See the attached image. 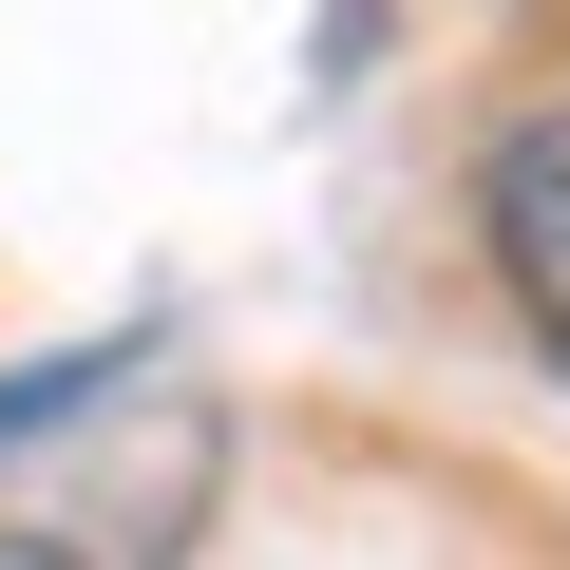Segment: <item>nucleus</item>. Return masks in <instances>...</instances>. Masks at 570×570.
<instances>
[{
	"label": "nucleus",
	"mask_w": 570,
	"mask_h": 570,
	"mask_svg": "<svg viewBox=\"0 0 570 570\" xmlns=\"http://www.w3.org/2000/svg\"><path fill=\"white\" fill-rule=\"evenodd\" d=\"M475 228H494V285H513L532 362L570 381V134H513V153H494V190H475Z\"/></svg>",
	"instance_id": "obj_1"
},
{
	"label": "nucleus",
	"mask_w": 570,
	"mask_h": 570,
	"mask_svg": "<svg viewBox=\"0 0 570 570\" xmlns=\"http://www.w3.org/2000/svg\"><path fill=\"white\" fill-rule=\"evenodd\" d=\"M115 381H134V343H58V362H0V456H20V438H77Z\"/></svg>",
	"instance_id": "obj_2"
},
{
	"label": "nucleus",
	"mask_w": 570,
	"mask_h": 570,
	"mask_svg": "<svg viewBox=\"0 0 570 570\" xmlns=\"http://www.w3.org/2000/svg\"><path fill=\"white\" fill-rule=\"evenodd\" d=\"M0 570H77V551H58V532H0Z\"/></svg>",
	"instance_id": "obj_3"
}]
</instances>
